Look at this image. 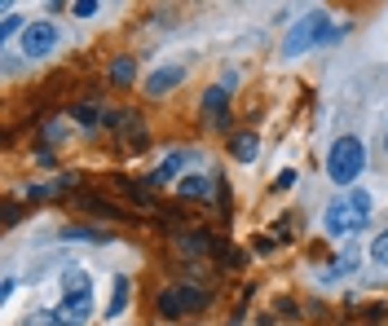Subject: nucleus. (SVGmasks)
Returning a JSON list of instances; mask_svg holds the SVG:
<instances>
[{"label": "nucleus", "mask_w": 388, "mask_h": 326, "mask_svg": "<svg viewBox=\"0 0 388 326\" xmlns=\"http://www.w3.org/2000/svg\"><path fill=\"white\" fill-rule=\"evenodd\" d=\"M371 221V194L367 190H349L344 199H335L331 208H326V234L331 238H349V234H358V229H367Z\"/></svg>", "instance_id": "f257e3e1"}, {"label": "nucleus", "mask_w": 388, "mask_h": 326, "mask_svg": "<svg viewBox=\"0 0 388 326\" xmlns=\"http://www.w3.org/2000/svg\"><path fill=\"white\" fill-rule=\"evenodd\" d=\"M89 318H93V287L84 269H71L62 278V305L53 313V326H84Z\"/></svg>", "instance_id": "f03ea898"}, {"label": "nucleus", "mask_w": 388, "mask_h": 326, "mask_svg": "<svg viewBox=\"0 0 388 326\" xmlns=\"http://www.w3.org/2000/svg\"><path fill=\"white\" fill-rule=\"evenodd\" d=\"M362 167H367V150H362L358 137H340L331 146V154H326V176L335 185H353L362 176Z\"/></svg>", "instance_id": "7ed1b4c3"}, {"label": "nucleus", "mask_w": 388, "mask_h": 326, "mask_svg": "<svg viewBox=\"0 0 388 326\" xmlns=\"http://www.w3.org/2000/svg\"><path fill=\"white\" fill-rule=\"evenodd\" d=\"M331 35V18L322 14V9H313V14H305L296 22V27L287 31V40H283V57H300V53H309L318 40H326Z\"/></svg>", "instance_id": "20e7f679"}, {"label": "nucleus", "mask_w": 388, "mask_h": 326, "mask_svg": "<svg viewBox=\"0 0 388 326\" xmlns=\"http://www.w3.org/2000/svg\"><path fill=\"white\" fill-rule=\"evenodd\" d=\"M203 305H208V291H199V287H168L159 300V313L164 318H181V313H199Z\"/></svg>", "instance_id": "39448f33"}, {"label": "nucleus", "mask_w": 388, "mask_h": 326, "mask_svg": "<svg viewBox=\"0 0 388 326\" xmlns=\"http://www.w3.org/2000/svg\"><path fill=\"white\" fill-rule=\"evenodd\" d=\"M58 49V27L53 22H31L27 31H22V53L27 57H44Z\"/></svg>", "instance_id": "423d86ee"}, {"label": "nucleus", "mask_w": 388, "mask_h": 326, "mask_svg": "<svg viewBox=\"0 0 388 326\" xmlns=\"http://www.w3.org/2000/svg\"><path fill=\"white\" fill-rule=\"evenodd\" d=\"M225 98H229V89H225V84H221V89H208V98H203V115L212 119V128H229Z\"/></svg>", "instance_id": "0eeeda50"}, {"label": "nucleus", "mask_w": 388, "mask_h": 326, "mask_svg": "<svg viewBox=\"0 0 388 326\" xmlns=\"http://www.w3.org/2000/svg\"><path fill=\"white\" fill-rule=\"evenodd\" d=\"M181 80H186V71H181V66H164V71H155V75L146 80V93L164 98V93H168V89H177Z\"/></svg>", "instance_id": "6e6552de"}, {"label": "nucleus", "mask_w": 388, "mask_h": 326, "mask_svg": "<svg viewBox=\"0 0 388 326\" xmlns=\"http://www.w3.org/2000/svg\"><path fill=\"white\" fill-rule=\"evenodd\" d=\"M177 194L186 199V203H203V199L212 194V181H208V176H186V181L177 185Z\"/></svg>", "instance_id": "1a4fd4ad"}, {"label": "nucleus", "mask_w": 388, "mask_h": 326, "mask_svg": "<svg viewBox=\"0 0 388 326\" xmlns=\"http://www.w3.org/2000/svg\"><path fill=\"white\" fill-rule=\"evenodd\" d=\"M128 278H115V296H111V305H106V313H111V318H119V313L128 309Z\"/></svg>", "instance_id": "9d476101"}, {"label": "nucleus", "mask_w": 388, "mask_h": 326, "mask_svg": "<svg viewBox=\"0 0 388 326\" xmlns=\"http://www.w3.org/2000/svg\"><path fill=\"white\" fill-rule=\"evenodd\" d=\"M62 238H71V243H106V238H111V234H106V229H62Z\"/></svg>", "instance_id": "9b49d317"}, {"label": "nucleus", "mask_w": 388, "mask_h": 326, "mask_svg": "<svg viewBox=\"0 0 388 326\" xmlns=\"http://www.w3.org/2000/svg\"><path fill=\"white\" fill-rule=\"evenodd\" d=\"M256 150H261V141L252 137V132H242V137H234V154H238L242 163H252V159H256Z\"/></svg>", "instance_id": "f8f14e48"}, {"label": "nucleus", "mask_w": 388, "mask_h": 326, "mask_svg": "<svg viewBox=\"0 0 388 326\" xmlns=\"http://www.w3.org/2000/svg\"><path fill=\"white\" fill-rule=\"evenodd\" d=\"M181 163H186V154H168V159L159 163V172H155V181H159V185H164V181H173L181 172Z\"/></svg>", "instance_id": "ddd939ff"}, {"label": "nucleus", "mask_w": 388, "mask_h": 326, "mask_svg": "<svg viewBox=\"0 0 388 326\" xmlns=\"http://www.w3.org/2000/svg\"><path fill=\"white\" fill-rule=\"evenodd\" d=\"M132 75H137V66H132V57H119V62L111 66V80H115V84H128Z\"/></svg>", "instance_id": "4468645a"}, {"label": "nucleus", "mask_w": 388, "mask_h": 326, "mask_svg": "<svg viewBox=\"0 0 388 326\" xmlns=\"http://www.w3.org/2000/svg\"><path fill=\"white\" fill-rule=\"evenodd\" d=\"M371 260L388 264V229H384V234H380V238H375V243H371Z\"/></svg>", "instance_id": "2eb2a0df"}, {"label": "nucleus", "mask_w": 388, "mask_h": 326, "mask_svg": "<svg viewBox=\"0 0 388 326\" xmlns=\"http://www.w3.org/2000/svg\"><path fill=\"white\" fill-rule=\"evenodd\" d=\"M76 119H80V124H97V119H102V115H97V106H76Z\"/></svg>", "instance_id": "dca6fc26"}, {"label": "nucleus", "mask_w": 388, "mask_h": 326, "mask_svg": "<svg viewBox=\"0 0 388 326\" xmlns=\"http://www.w3.org/2000/svg\"><path fill=\"white\" fill-rule=\"evenodd\" d=\"M18 27H22V18H18V14H5V22H0V35L9 40V35H14Z\"/></svg>", "instance_id": "f3484780"}, {"label": "nucleus", "mask_w": 388, "mask_h": 326, "mask_svg": "<svg viewBox=\"0 0 388 326\" xmlns=\"http://www.w3.org/2000/svg\"><path fill=\"white\" fill-rule=\"evenodd\" d=\"M71 14H76V18H93V14H97V0H80Z\"/></svg>", "instance_id": "a211bd4d"}, {"label": "nucleus", "mask_w": 388, "mask_h": 326, "mask_svg": "<svg viewBox=\"0 0 388 326\" xmlns=\"http://www.w3.org/2000/svg\"><path fill=\"white\" fill-rule=\"evenodd\" d=\"M384 146H388V137H384Z\"/></svg>", "instance_id": "6ab92c4d"}]
</instances>
